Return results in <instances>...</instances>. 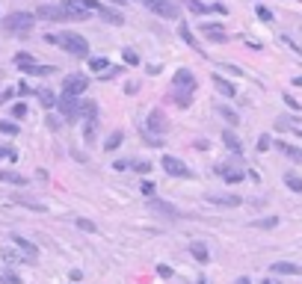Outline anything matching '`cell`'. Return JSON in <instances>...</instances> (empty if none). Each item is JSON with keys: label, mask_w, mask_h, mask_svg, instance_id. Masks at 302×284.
<instances>
[{"label": "cell", "mask_w": 302, "mask_h": 284, "mask_svg": "<svg viewBox=\"0 0 302 284\" xmlns=\"http://www.w3.org/2000/svg\"><path fill=\"white\" fill-rule=\"evenodd\" d=\"M56 44H62L71 56H77V59H83L86 53H89V41L80 36V33H62V36H56Z\"/></svg>", "instance_id": "6da1fadb"}, {"label": "cell", "mask_w": 302, "mask_h": 284, "mask_svg": "<svg viewBox=\"0 0 302 284\" xmlns=\"http://www.w3.org/2000/svg\"><path fill=\"white\" fill-rule=\"evenodd\" d=\"M33 24H36V15H30V12H12L3 18V27L9 33H30Z\"/></svg>", "instance_id": "7a4b0ae2"}, {"label": "cell", "mask_w": 302, "mask_h": 284, "mask_svg": "<svg viewBox=\"0 0 302 284\" xmlns=\"http://www.w3.org/2000/svg\"><path fill=\"white\" fill-rule=\"evenodd\" d=\"M169 130V119H166V113L163 110H151L148 116H145V133H151V136H163Z\"/></svg>", "instance_id": "3957f363"}, {"label": "cell", "mask_w": 302, "mask_h": 284, "mask_svg": "<svg viewBox=\"0 0 302 284\" xmlns=\"http://www.w3.org/2000/svg\"><path fill=\"white\" fill-rule=\"evenodd\" d=\"M86 89H89V77H86V74H68V77L62 80V95L80 98Z\"/></svg>", "instance_id": "277c9868"}, {"label": "cell", "mask_w": 302, "mask_h": 284, "mask_svg": "<svg viewBox=\"0 0 302 284\" xmlns=\"http://www.w3.org/2000/svg\"><path fill=\"white\" fill-rule=\"evenodd\" d=\"M160 166H163V172H166V175H172V178H193L190 166H187L181 157H172V154H166V157L160 160Z\"/></svg>", "instance_id": "5b68a950"}, {"label": "cell", "mask_w": 302, "mask_h": 284, "mask_svg": "<svg viewBox=\"0 0 302 284\" xmlns=\"http://www.w3.org/2000/svg\"><path fill=\"white\" fill-rule=\"evenodd\" d=\"M56 107H59V113H62L65 122H77L80 119V98L62 95V98H56Z\"/></svg>", "instance_id": "8992f818"}, {"label": "cell", "mask_w": 302, "mask_h": 284, "mask_svg": "<svg viewBox=\"0 0 302 284\" xmlns=\"http://www.w3.org/2000/svg\"><path fill=\"white\" fill-rule=\"evenodd\" d=\"M205 202L216 207H240V196H231V193H208Z\"/></svg>", "instance_id": "52a82bcc"}, {"label": "cell", "mask_w": 302, "mask_h": 284, "mask_svg": "<svg viewBox=\"0 0 302 284\" xmlns=\"http://www.w3.org/2000/svg\"><path fill=\"white\" fill-rule=\"evenodd\" d=\"M12 243H15V246L21 249V258H27L30 264H36V261H39V249H36V246H33L30 240H24L21 234H12Z\"/></svg>", "instance_id": "ba28073f"}, {"label": "cell", "mask_w": 302, "mask_h": 284, "mask_svg": "<svg viewBox=\"0 0 302 284\" xmlns=\"http://www.w3.org/2000/svg\"><path fill=\"white\" fill-rule=\"evenodd\" d=\"M62 9H65V15H68V21H86V18L92 15L89 9L80 6V0H62Z\"/></svg>", "instance_id": "9c48e42d"}, {"label": "cell", "mask_w": 302, "mask_h": 284, "mask_svg": "<svg viewBox=\"0 0 302 284\" xmlns=\"http://www.w3.org/2000/svg\"><path fill=\"white\" fill-rule=\"evenodd\" d=\"M172 86H175V89H187V92H193V89H196V77H193V71L178 68L175 77H172Z\"/></svg>", "instance_id": "30bf717a"}, {"label": "cell", "mask_w": 302, "mask_h": 284, "mask_svg": "<svg viewBox=\"0 0 302 284\" xmlns=\"http://www.w3.org/2000/svg\"><path fill=\"white\" fill-rule=\"evenodd\" d=\"M145 6H148L151 12L163 15V18H178V6H175V3H169V0H148Z\"/></svg>", "instance_id": "8fae6325"}, {"label": "cell", "mask_w": 302, "mask_h": 284, "mask_svg": "<svg viewBox=\"0 0 302 284\" xmlns=\"http://www.w3.org/2000/svg\"><path fill=\"white\" fill-rule=\"evenodd\" d=\"M270 273L273 276H302V267L300 264H291V261H276L270 267Z\"/></svg>", "instance_id": "7c38bea8"}, {"label": "cell", "mask_w": 302, "mask_h": 284, "mask_svg": "<svg viewBox=\"0 0 302 284\" xmlns=\"http://www.w3.org/2000/svg\"><path fill=\"white\" fill-rule=\"evenodd\" d=\"M39 18H47V21H68V15H65V9H62V3L59 6H39V12H36Z\"/></svg>", "instance_id": "4fadbf2b"}, {"label": "cell", "mask_w": 302, "mask_h": 284, "mask_svg": "<svg viewBox=\"0 0 302 284\" xmlns=\"http://www.w3.org/2000/svg\"><path fill=\"white\" fill-rule=\"evenodd\" d=\"M199 30H202V36H208L211 41H219V44H222V41H228V36H225L222 24H202Z\"/></svg>", "instance_id": "5bb4252c"}, {"label": "cell", "mask_w": 302, "mask_h": 284, "mask_svg": "<svg viewBox=\"0 0 302 284\" xmlns=\"http://www.w3.org/2000/svg\"><path fill=\"white\" fill-rule=\"evenodd\" d=\"M214 172L222 175L228 184H240V181H243V169H237V166H216Z\"/></svg>", "instance_id": "9a60e30c"}, {"label": "cell", "mask_w": 302, "mask_h": 284, "mask_svg": "<svg viewBox=\"0 0 302 284\" xmlns=\"http://www.w3.org/2000/svg\"><path fill=\"white\" fill-rule=\"evenodd\" d=\"M15 65L21 68V71H27V74H36V59L30 56V53H15Z\"/></svg>", "instance_id": "2e32d148"}, {"label": "cell", "mask_w": 302, "mask_h": 284, "mask_svg": "<svg viewBox=\"0 0 302 284\" xmlns=\"http://www.w3.org/2000/svg\"><path fill=\"white\" fill-rule=\"evenodd\" d=\"M0 184L24 187V184H27V178H24V175H18V172H12V169H0Z\"/></svg>", "instance_id": "e0dca14e"}, {"label": "cell", "mask_w": 302, "mask_h": 284, "mask_svg": "<svg viewBox=\"0 0 302 284\" xmlns=\"http://www.w3.org/2000/svg\"><path fill=\"white\" fill-rule=\"evenodd\" d=\"M214 86H216L225 98H234V95H237V86H234V83H228V80H225V77H219V74H214Z\"/></svg>", "instance_id": "ac0fdd59"}, {"label": "cell", "mask_w": 302, "mask_h": 284, "mask_svg": "<svg viewBox=\"0 0 302 284\" xmlns=\"http://www.w3.org/2000/svg\"><path fill=\"white\" fill-rule=\"evenodd\" d=\"M276 148H279L285 157H291L294 163H302V148H297V145H288V142H276Z\"/></svg>", "instance_id": "d6986e66"}, {"label": "cell", "mask_w": 302, "mask_h": 284, "mask_svg": "<svg viewBox=\"0 0 302 284\" xmlns=\"http://www.w3.org/2000/svg\"><path fill=\"white\" fill-rule=\"evenodd\" d=\"M222 142H225L234 154H243V142L237 139V133H234V130H222Z\"/></svg>", "instance_id": "ffe728a7"}, {"label": "cell", "mask_w": 302, "mask_h": 284, "mask_svg": "<svg viewBox=\"0 0 302 284\" xmlns=\"http://www.w3.org/2000/svg\"><path fill=\"white\" fill-rule=\"evenodd\" d=\"M190 255H193L199 264H208V261H211V252H208L205 243H190Z\"/></svg>", "instance_id": "44dd1931"}, {"label": "cell", "mask_w": 302, "mask_h": 284, "mask_svg": "<svg viewBox=\"0 0 302 284\" xmlns=\"http://www.w3.org/2000/svg\"><path fill=\"white\" fill-rule=\"evenodd\" d=\"M178 33H181V39H184V41H187L193 50H199V53H202V44L196 41V36H193V30H190L187 24H181V27H178Z\"/></svg>", "instance_id": "7402d4cb"}, {"label": "cell", "mask_w": 302, "mask_h": 284, "mask_svg": "<svg viewBox=\"0 0 302 284\" xmlns=\"http://www.w3.org/2000/svg\"><path fill=\"white\" fill-rule=\"evenodd\" d=\"M172 98H175L178 107H190L193 104V92H187V89H172Z\"/></svg>", "instance_id": "603a6c76"}, {"label": "cell", "mask_w": 302, "mask_h": 284, "mask_svg": "<svg viewBox=\"0 0 302 284\" xmlns=\"http://www.w3.org/2000/svg\"><path fill=\"white\" fill-rule=\"evenodd\" d=\"M36 95H39V101H42V107H44V110H50V107L56 104V95H53L50 89H36Z\"/></svg>", "instance_id": "cb8c5ba5"}, {"label": "cell", "mask_w": 302, "mask_h": 284, "mask_svg": "<svg viewBox=\"0 0 302 284\" xmlns=\"http://www.w3.org/2000/svg\"><path fill=\"white\" fill-rule=\"evenodd\" d=\"M285 184H288V190H291V193H302V178H300V175L288 172V175H285Z\"/></svg>", "instance_id": "d4e9b609"}, {"label": "cell", "mask_w": 302, "mask_h": 284, "mask_svg": "<svg viewBox=\"0 0 302 284\" xmlns=\"http://www.w3.org/2000/svg\"><path fill=\"white\" fill-rule=\"evenodd\" d=\"M122 139H125V133H122V130H116V133H110V136H107L104 148H107V151H116V148L122 145Z\"/></svg>", "instance_id": "484cf974"}, {"label": "cell", "mask_w": 302, "mask_h": 284, "mask_svg": "<svg viewBox=\"0 0 302 284\" xmlns=\"http://www.w3.org/2000/svg\"><path fill=\"white\" fill-rule=\"evenodd\" d=\"M148 207H154V210H160V213H169V216H181L178 210H172V204H166V202H157V199H151V202H148Z\"/></svg>", "instance_id": "4316f807"}, {"label": "cell", "mask_w": 302, "mask_h": 284, "mask_svg": "<svg viewBox=\"0 0 302 284\" xmlns=\"http://www.w3.org/2000/svg\"><path fill=\"white\" fill-rule=\"evenodd\" d=\"M98 12H101V15H104V21H110V24H119V27L125 24V18H122L119 12H113V9H104V6H101Z\"/></svg>", "instance_id": "83f0119b"}, {"label": "cell", "mask_w": 302, "mask_h": 284, "mask_svg": "<svg viewBox=\"0 0 302 284\" xmlns=\"http://www.w3.org/2000/svg\"><path fill=\"white\" fill-rule=\"evenodd\" d=\"M107 65H110V62H107L104 56H95V59H89V68H92V71H95L98 77H101V74L107 71Z\"/></svg>", "instance_id": "f1b7e54d"}, {"label": "cell", "mask_w": 302, "mask_h": 284, "mask_svg": "<svg viewBox=\"0 0 302 284\" xmlns=\"http://www.w3.org/2000/svg\"><path fill=\"white\" fill-rule=\"evenodd\" d=\"M216 113H219V116H222L228 124H237V122H240V119H237V113H234L231 107H216Z\"/></svg>", "instance_id": "f546056e"}, {"label": "cell", "mask_w": 302, "mask_h": 284, "mask_svg": "<svg viewBox=\"0 0 302 284\" xmlns=\"http://www.w3.org/2000/svg\"><path fill=\"white\" fill-rule=\"evenodd\" d=\"M279 225V216H267V219H258V222H252V228H261V231H267V228H276Z\"/></svg>", "instance_id": "4dcf8cb0"}, {"label": "cell", "mask_w": 302, "mask_h": 284, "mask_svg": "<svg viewBox=\"0 0 302 284\" xmlns=\"http://www.w3.org/2000/svg\"><path fill=\"white\" fill-rule=\"evenodd\" d=\"M187 6H190V12H196V15H205V12H214L211 6H205L202 0H187Z\"/></svg>", "instance_id": "1f68e13d"}, {"label": "cell", "mask_w": 302, "mask_h": 284, "mask_svg": "<svg viewBox=\"0 0 302 284\" xmlns=\"http://www.w3.org/2000/svg\"><path fill=\"white\" fill-rule=\"evenodd\" d=\"M0 133H6V136H18V124H15V122H3V119H0Z\"/></svg>", "instance_id": "d6a6232c"}, {"label": "cell", "mask_w": 302, "mask_h": 284, "mask_svg": "<svg viewBox=\"0 0 302 284\" xmlns=\"http://www.w3.org/2000/svg\"><path fill=\"white\" fill-rule=\"evenodd\" d=\"M74 225H77L80 231H86V234H95V231H98V228H95V222H89V219H83V216H80Z\"/></svg>", "instance_id": "836d02e7"}, {"label": "cell", "mask_w": 302, "mask_h": 284, "mask_svg": "<svg viewBox=\"0 0 302 284\" xmlns=\"http://www.w3.org/2000/svg\"><path fill=\"white\" fill-rule=\"evenodd\" d=\"M122 56H125V62H128V65H139V53H136V50L125 47V53H122Z\"/></svg>", "instance_id": "e575fe53"}, {"label": "cell", "mask_w": 302, "mask_h": 284, "mask_svg": "<svg viewBox=\"0 0 302 284\" xmlns=\"http://www.w3.org/2000/svg\"><path fill=\"white\" fill-rule=\"evenodd\" d=\"M139 193L148 196V199H154V181H142V184H139Z\"/></svg>", "instance_id": "d590c367"}, {"label": "cell", "mask_w": 302, "mask_h": 284, "mask_svg": "<svg viewBox=\"0 0 302 284\" xmlns=\"http://www.w3.org/2000/svg\"><path fill=\"white\" fill-rule=\"evenodd\" d=\"M0 284H24L15 273H0Z\"/></svg>", "instance_id": "8d00e7d4"}, {"label": "cell", "mask_w": 302, "mask_h": 284, "mask_svg": "<svg viewBox=\"0 0 302 284\" xmlns=\"http://www.w3.org/2000/svg\"><path fill=\"white\" fill-rule=\"evenodd\" d=\"M255 12H258V18H261V21H267V24L273 21V12H270L267 6H261V3H258V9H255Z\"/></svg>", "instance_id": "74e56055"}, {"label": "cell", "mask_w": 302, "mask_h": 284, "mask_svg": "<svg viewBox=\"0 0 302 284\" xmlns=\"http://www.w3.org/2000/svg\"><path fill=\"white\" fill-rule=\"evenodd\" d=\"M130 166H133L136 172H142V175H145V172H151V163H148V160H133Z\"/></svg>", "instance_id": "f35d334b"}, {"label": "cell", "mask_w": 302, "mask_h": 284, "mask_svg": "<svg viewBox=\"0 0 302 284\" xmlns=\"http://www.w3.org/2000/svg\"><path fill=\"white\" fill-rule=\"evenodd\" d=\"M0 157H6V160H15V157H18V151H15L12 145H0Z\"/></svg>", "instance_id": "ab89813d"}, {"label": "cell", "mask_w": 302, "mask_h": 284, "mask_svg": "<svg viewBox=\"0 0 302 284\" xmlns=\"http://www.w3.org/2000/svg\"><path fill=\"white\" fill-rule=\"evenodd\" d=\"M27 116V104H15L12 107V119H24Z\"/></svg>", "instance_id": "60d3db41"}, {"label": "cell", "mask_w": 302, "mask_h": 284, "mask_svg": "<svg viewBox=\"0 0 302 284\" xmlns=\"http://www.w3.org/2000/svg\"><path fill=\"white\" fill-rule=\"evenodd\" d=\"M15 92H18V95H33V92H36V89H30V86H27V83H24V80H21V83H18V86H15Z\"/></svg>", "instance_id": "b9f144b4"}, {"label": "cell", "mask_w": 302, "mask_h": 284, "mask_svg": "<svg viewBox=\"0 0 302 284\" xmlns=\"http://www.w3.org/2000/svg\"><path fill=\"white\" fill-rule=\"evenodd\" d=\"M157 276H160V279H172V267L160 264V267H157Z\"/></svg>", "instance_id": "7bdbcfd3"}, {"label": "cell", "mask_w": 302, "mask_h": 284, "mask_svg": "<svg viewBox=\"0 0 302 284\" xmlns=\"http://www.w3.org/2000/svg\"><path fill=\"white\" fill-rule=\"evenodd\" d=\"M285 104H288L291 110H297V113H300V101H297V98H291V95H285Z\"/></svg>", "instance_id": "ee69618b"}, {"label": "cell", "mask_w": 302, "mask_h": 284, "mask_svg": "<svg viewBox=\"0 0 302 284\" xmlns=\"http://www.w3.org/2000/svg\"><path fill=\"white\" fill-rule=\"evenodd\" d=\"M267 148H270V136H261L258 139V151H267Z\"/></svg>", "instance_id": "f6af8a7d"}, {"label": "cell", "mask_w": 302, "mask_h": 284, "mask_svg": "<svg viewBox=\"0 0 302 284\" xmlns=\"http://www.w3.org/2000/svg\"><path fill=\"white\" fill-rule=\"evenodd\" d=\"M128 166H130L128 160H116V163H113V169H116V172H122V169H128Z\"/></svg>", "instance_id": "bcb514c9"}, {"label": "cell", "mask_w": 302, "mask_h": 284, "mask_svg": "<svg viewBox=\"0 0 302 284\" xmlns=\"http://www.w3.org/2000/svg\"><path fill=\"white\" fill-rule=\"evenodd\" d=\"M68 279H71V282H83V273H80V270H71Z\"/></svg>", "instance_id": "7dc6e473"}, {"label": "cell", "mask_w": 302, "mask_h": 284, "mask_svg": "<svg viewBox=\"0 0 302 284\" xmlns=\"http://www.w3.org/2000/svg\"><path fill=\"white\" fill-rule=\"evenodd\" d=\"M3 258H6L9 264H15V261H18V252H3Z\"/></svg>", "instance_id": "c3c4849f"}, {"label": "cell", "mask_w": 302, "mask_h": 284, "mask_svg": "<svg viewBox=\"0 0 302 284\" xmlns=\"http://www.w3.org/2000/svg\"><path fill=\"white\" fill-rule=\"evenodd\" d=\"M136 89H139L136 83H128V86H125V92H128V95H136Z\"/></svg>", "instance_id": "681fc988"}, {"label": "cell", "mask_w": 302, "mask_h": 284, "mask_svg": "<svg viewBox=\"0 0 302 284\" xmlns=\"http://www.w3.org/2000/svg\"><path fill=\"white\" fill-rule=\"evenodd\" d=\"M261 284H282L279 279H267V282H261Z\"/></svg>", "instance_id": "f907efd6"}, {"label": "cell", "mask_w": 302, "mask_h": 284, "mask_svg": "<svg viewBox=\"0 0 302 284\" xmlns=\"http://www.w3.org/2000/svg\"><path fill=\"white\" fill-rule=\"evenodd\" d=\"M237 284H252L249 279H237Z\"/></svg>", "instance_id": "816d5d0a"}, {"label": "cell", "mask_w": 302, "mask_h": 284, "mask_svg": "<svg viewBox=\"0 0 302 284\" xmlns=\"http://www.w3.org/2000/svg\"><path fill=\"white\" fill-rule=\"evenodd\" d=\"M294 83H297V86H302V77H297V80H294Z\"/></svg>", "instance_id": "f5cc1de1"}, {"label": "cell", "mask_w": 302, "mask_h": 284, "mask_svg": "<svg viewBox=\"0 0 302 284\" xmlns=\"http://www.w3.org/2000/svg\"><path fill=\"white\" fill-rule=\"evenodd\" d=\"M199 284H208V279H199Z\"/></svg>", "instance_id": "db71d44e"}, {"label": "cell", "mask_w": 302, "mask_h": 284, "mask_svg": "<svg viewBox=\"0 0 302 284\" xmlns=\"http://www.w3.org/2000/svg\"><path fill=\"white\" fill-rule=\"evenodd\" d=\"M110 3H125V0H110Z\"/></svg>", "instance_id": "11a10c76"}, {"label": "cell", "mask_w": 302, "mask_h": 284, "mask_svg": "<svg viewBox=\"0 0 302 284\" xmlns=\"http://www.w3.org/2000/svg\"><path fill=\"white\" fill-rule=\"evenodd\" d=\"M139 3H148V0H139Z\"/></svg>", "instance_id": "9f6ffc18"}]
</instances>
